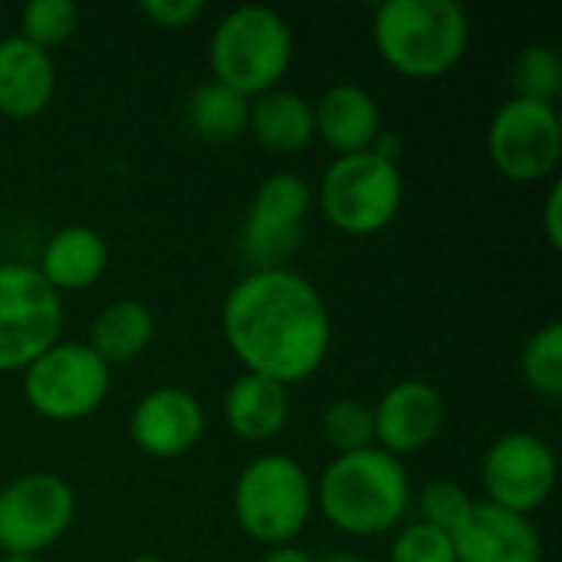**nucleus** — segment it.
<instances>
[{"instance_id":"12","label":"nucleus","mask_w":562,"mask_h":562,"mask_svg":"<svg viewBox=\"0 0 562 562\" xmlns=\"http://www.w3.org/2000/svg\"><path fill=\"white\" fill-rule=\"evenodd\" d=\"M557 451L533 431H507L481 458V487L487 504L530 517L557 491Z\"/></svg>"},{"instance_id":"26","label":"nucleus","mask_w":562,"mask_h":562,"mask_svg":"<svg viewBox=\"0 0 562 562\" xmlns=\"http://www.w3.org/2000/svg\"><path fill=\"white\" fill-rule=\"evenodd\" d=\"M79 26V7L72 0H30L20 10V36L53 53L69 43Z\"/></svg>"},{"instance_id":"31","label":"nucleus","mask_w":562,"mask_h":562,"mask_svg":"<svg viewBox=\"0 0 562 562\" xmlns=\"http://www.w3.org/2000/svg\"><path fill=\"white\" fill-rule=\"evenodd\" d=\"M260 562H316L306 550H300L296 543H286V547H270Z\"/></svg>"},{"instance_id":"6","label":"nucleus","mask_w":562,"mask_h":562,"mask_svg":"<svg viewBox=\"0 0 562 562\" xmlns=\"http://www.w3.org/2000/svg\"><path fill=\"white\" fill-rule=\"evenodd\" d=\"M323 221L346 237H372L385 231L405 204L402 165L379 151L333 158L313 191Z\"/></svg>"},{"instance_id":"13","label":"nucleus","mask_w":562,"mask_h":562,"mask_svg":"<svg viewBox=\"0 0 562 562\" xmlns=\"http://www.w3.org/2000/svg\"><path fill=\"white\" fill-rule=\"evenodd\" d=\"M207 431L201 398L181 385H158L145 392L128 415L132 445L155 461H178L191 454Z\"/></svg>"},{"instance_id":"30","label":"nucleus","mask_w":562,"mask_h":562,"mask_svg":"<svg viewBox=\"0 0 562 562\" xmlns=\"http://www.w3.org/2000/svg\"><path fill=\"white\" fill-rule=\"evenodd\" d=\"M543 234L550 240L553 250L562 247V188L553 184L550 194H547V204H543Z\"/></svg>"},{"instance_id":"15","label":"nucleus","mask_w":562,"mask_h":562,"mask_svg":"<svg viewBox=\"0 0 562 562\" xmlns=\"http://www.w3.org/2000/svg\"><path fill=\"white\" fill-rule=\"evenodd\" d=\"M458 562H543V537L530 517L474 501L471 514L451 530Z\"/></svg>"},{"instance_id":"5","label":"nucleus","mask_w":562,"mask_h":562,"mask_svg":"<svg viewBox=\"0 0 562 562\" xmlns=\"http://www.w3.org/2000/svg\"><path fill=\"white\" fill-rule=\"evenodd\" d=\"M231 507L234 524L247 540H254L263 550L286 547L306 530L316 510L313 481L306 468L290 454H257L240 468Z\"/></svg>"},{"instance_id":"16","label":"nucleus","mask_w":562,"mask_h":562,"mask_svg":"<svg viewBox=\"0 0 562 562\" xmlns=\"http://www.w3.org/2000/svg\"><path fill=\"white\" fill-rule=\"evenodd\" d=\"M382 132V109L359 82H333L313 102V138L336 158L369 151Z\"/></svg>"},{"instance_id":"34","label":"nucleus","mask_w":562,"mask_h":562,"mask_svg":"<svg viewBox=\"0 0 562 562\" xmlns=\"http://www.w3.org/2000/svg\"><path fill=\"white\" fill-rule=\"evenodd\" d=\"M0 562H40L36 557H0Z\"/></svg>"},{"instance_id":"1","label":"nucleus","mask_w":562,"mask_h":562,"mask_svg":"<svg viewBox=\"0 0 562 562\" xmlns=\"http://www.w3.org/2000/svg\"><path fill=\"white\" fill-rule=\"evenodd\" d=\"M221 336L244 372L290 389L323 369L333 316L313 280L293 267L247 270L224 296Z\"/></svg>"},{"instance_id":"33","label":"nucleus","mask_w":562,"mask_h":562,"mask_svg":"<svg viewBox=\"0 0 562 562\" xmlns=\"http://www.w3.org/2000/svg\"><path fill=\"white\" fill-rule=\"evenodd\" d=\"M128 562H165L161 557H151V553H142V557H132Z\"/></svg>"},{"instance_id":"8","label":"nucleus","mask_w":562,"mask_h":562,"mask_svg":"<svg viewBox=\"0 0 562 562\" xmlns=\"http://www.w3.org/2000/svg\"><path fill=\"white\" fill-rule=\"evenodd\" d=\"M63 296L33 263H0V375L23 372L63 339Z\"/></svg>"},{"instance_id":"4","label":"nucleus","mask_w":562,"mask_h":562,"mask_svg":"<svg viewBox=\"0 0 562 562\" xmlns=\"http://www.w3.org/2000/svg\"><path fill=\"white\" fill-rule=\"evenodd\" d=\"M293 63V30L283 13L263 3H247L227 10L207 40L211 79L257 99L280 89Z\"/></svg>"},{"instance_id":"17","label":"nucleus","mask_w":562,"mask_h":562,"mask_svg":"<svg viewBox=\"0 0 562 562\" xmlns=\"http://www.w3.org/2000/svg\"><path fill=\"white\" fill-rule=\"evenodd\" d=\"M56 95V59L20 33L0 40V115L30 122L49 109Z\"/></svg>"},{"instance_id":"7","label":"nucleus","mask_w":562,"mask_h":562,"mask_svg":"<svg viewBox=\"0 0 562 562\" xmlns=\"http://www.w3.org/2000/svg\"><path fill=\"white\" fill-rule=\"evenodd\" d=\"M20 389L30 412L46 422L69 425L105 405L112 369L86 342L59 339L20 372Z\"/></svg>"},{"instance_id":"28","label":"nucleus","mask_w":562,"mask_h":562,"mask_svg":"<svg viewBox=\"0 0 562 562\" xmlns=\"http://www.w3.org/2000/svg\"><path fill=\"white\" fill-rule=\"evenodd\" d=\"M389 562H458L451 533L435 530L422 520L405 524L395 530V540L389 547Z\"/></svg>"},{"instance_id":"29","label":"nucleus","mask_w":562,"mask_h":562,"mask_svg":"<svg viewBox=\"0 0 562 562\" xmlns=\"http://www.w3.org/2000/svg\"><path fill=\"white\" fill-rule=\"evenodd\" d=\"M138 10L158 30H188L191 23L201 20L204 0H145Z\"/></svg>"},{"instance_id":"3","label":"nucleus","mask_w":562,"mask_h":562,"mask_svg":"<svg viewBox=\"0 0 562 562\" xmlns=\"http://www.w3.org/2000/svg\"><path fill=\"white\" fill-rule=\"evenodd\" d=\"M372 43L405 79H441L468 53L471 20L454 0H385L372 13Z\"/></svg>"},{"instance_id":"23","label":"nucleus","mask_w":562,"mask_h":562,"mask_svg":"<svg viewBox=\"0 0 562 562\" xmlns=\"http://www.w3.org/2000/svg\"><path fill=\"white\" fill-rule=\"evenodd\" d=\"M510 99L527 102H547L557 105L562 92V56L550 43H530L524 46L510 63Z\"/></svg>"},{"instance_id":"24","label":"nucleus","mask_w":562,"mask_h":562,"mask_svg":"<svg viewBox=\"0 0 562 562\" xmlns=\"http://www.w3.org/2000/svg\"><path fill=\"white\" fill-rule=\"evenodd\" d=\"M520 379L530 392L543 398H560L562 395V326L547 323L537 329L524 352H520Z\"/></svg>"},{"instance_id":"19","label":"nucleus","mask_w":562,"mask_h":562,"mask_svg":"<svg viewBox=\"0 0 562 562\" xmlns=\"http://www.w3.org/2000/svg\"><path fill=\"white\" fill-rule=\"evenodd\" d=\"M290 422V389L254 375L240 372L227 395H224V425L237 441L247 445H263L273 441Z\"/></svg>"},{"instance_id":"14","label":"nucleus","mask_w":562,"mask_h":562,"mask_svg":"<svg viewBox=\"0 0 562 562\" xmlns=\"http://www.w3.org/2000/svg\"><path fill=\"white\" fill-rule=\"evenodd\" d=\"M372 422L375 448L405 461L438 441L448 422V405L431 382L402 379L379 395V402L372 405Z\"/></svg>"},{"instance_id":"10","label":"nucleus","mask_w":562,"mask_h":562,"mask_svg":"<svg viewBox=\"0 0 562 562\" xmlns=\"http://www.w3.org/2000/svg\"><path fill=\"white\" fill-rule=\"evenodd\" d=\"M76 520V491L53 471L20 474L0 487V553L36 557L56 547Z\"/></svg>"},{"instance_id":"22","label":"nucleus","mask_w":562,"mask_h":562,"mask_svg":"<svg viewBox=\"0 0 562 562\" xmlns=\"http://www.w3.org/2000/svg\"><path fill=\"white\" fill-rule=\"evenodd\" d=\"M250 99L207 79L184 99V125L194 138L207 145H227L247 135Z\"/></svg>"},{"instance_id":"25","label":"nucleus","mask_w":562,"mask_h":562,"mask_svg":"<svg viewBox=\"0 0 562 562\" xmlns=\"http://www.w3.org/2000/svg\"><path fill=\"white\" fill-rule=\"evenodd\" d=\"M319 435L333 448V454H352L375 448V422L372 405L359 398H339L333 402L319 418Z\"/></svg>"},{"instance_id":"2","label":"nucleus","mask_w":562,"mask_h":562,"mask_svg":"<svg viewBox=\"0 0 562 562\" xmlns=\"http://www.w3.org/2000/svg\"><path fill=\"white\" fill-rule=\"evenodd\" d=\"M313 501L323 520L352 540H375L405 524L412 510V481L398 458L382 448L336 454L319 481Z\"/></svg>"},{"instance_id":"32","label":"nucleus","mask_w":562,"mask_h":562,"mask_svg":"<svg viewBox=\"0 0 562 562\" xmlns=\"http://www.w3.org/2000/svg\"><path fill=\"white\" fill-rule=\"evenodd\" d=\"M316 562H369L366 557H359V553H329L326 560H316Z\"/></svg>"},{"instance_id":"21","label":"nucleus","mask_w":562,"mask_h":562,"mask_svg":"<svg viewBox=\"0 0 562 562\" xmlns=\"http://www.w3.org/2000/svg\"><path fill=\"white\" fill-rule=\"evenodd\" d=\"M155 339V316L142 300H112L105 303L92 326H89V339L86 346L109 366H125L135 362L138 356H145V349Z\"/></svg>"},{"instance_id":"18","label":"nucleus","mask_w":562,"mask_h":562,"mask_svg":"<svg viewBox=\"0 0 562 562\" xmlns=\"http://www.w3.org/2000/svg\"><path fill=\"white\" fill-rule=\"evenodd\" d=\"M36 273L59 293H79L102 280L109 270V244L89 224H66L53 231L40 250Z\"/></svg>"},{"instance_id":"11","label":"nucleus","mask_w":562,"mask_h":562,"mask_svg":"<svg viewBox=\"0 0 562 562\" xmlns=\"http://www.w3.org/2000/svg\"><path fill=\"white\" fill-rule=\"evenodd\" d=\"M491 165L517 184L550 178L562 158V122L557 105L507 99L487 128Z\"/></svg>"},{"instance_id":"20","label":"nucleus","mask_w":562,"mask_h":562,"mask_svg":"<svg viewBox=\"0 0 562 562\" xmlns=\"http://www.w3.org/2000/svg\"><path fill=\"white\" fill-rule=\"evenodd\" d=\"M247 132L270 155H296L313 142V102L293 89H270L250 99Z\"/></svg>"},{"instance_id":"27","label":"nucleus","mask_w":562,"mask_h":562,"mask_svg":"<svg viewBox=\"0 0 562 562\" xmlns=\"http://www.w3.org/2000/svg\"><path fill=\"white\" fill-rule=\"evenodd\" d=\"M412 501L418 507V520L445 533H451L474 507V497L458 481H431Z\"/></svg>"},{"instance_id":"9","label":"nucleus","mask_w":562,"mask_h":562,"mask_svg":"<svg viewBox=\"0 0 562 562\" xmlns=\"http://www.w3.org/2000/svg\"><path fill=\"white\" fill-rule=\"evenodd\" d=\"M313 211V188L296 171L267 175L240 221L237 250L250 270L290 267L303 244V224Z\"/></svg>"}]
</instances>
